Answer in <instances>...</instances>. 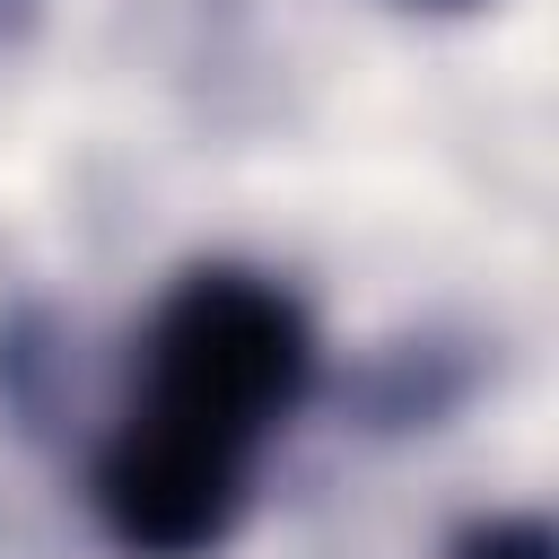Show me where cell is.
<instances>
[{
	"label": "cell",
	"mask_w": 559,
	"mask_h": 559,
	"mask_svg": "<svg viewBox=\"0 0 559 559\" xmlns=\"http://www.w3.org/2000/svg\"><path fill=\"white\" fill-rule=\"evenodd\" d=\"M454 559H559L550 550V524L542 515H489L454 542Z\"/></svg>",
	"instance_id": "3"
},
{
	"label": "cell",
	"mask_w": 559,
	"mask_h": 559,
	"mask_svg": "<svg viewBox=\"0 0 559 559\" xmlns=\"http://www.w3.org/2000/svg\"><path fill=\"white\" fill-rule=\"evenodd\" d=\"M245 480H253V445L140 402L114 428V445L96 454L87 498H96L114 550H131V559H210L245 515Z\"/></svg>",
	"instance_id": "2"
},
{
	"label": "cell",
	"mask_w": 559,
	"mask_h": 559,
	"mask_svg": "<svg viewBox=\"0 0 559 559\" xmlns=\"http://www.w3.org/2000/svg\"><path fill=\"white\" fill-rule=\"evenodd\" d=\"M314 384V332L253 271H192L148 323V411L253 445Z\"/></svg>",
	"instance_id": "1"
},
{
	"label": "cell",
	"mask_w": 559,
	"mask_h": 559,
	"mask_svg": "<svg viewBox=\"0 0 559 559\" xmlns=\"http://www.w3.org/2000/svg\"><path fill=\"white\" fill-rule=\"evenodd\" d=\"M419 9H472V0H419Z\"/></svg>",
	"instance_id": "4"
}]
</instances>
